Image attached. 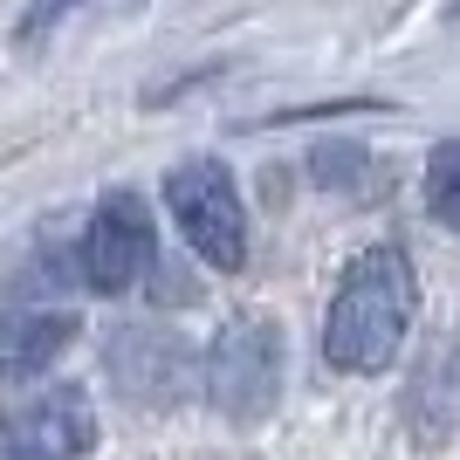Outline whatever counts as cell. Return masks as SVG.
Returning a JSON list of instances; mask_svg holds the SVG:
<instances>
[{
  "mask_svg": "<svg viewBox=\"0 0 460 460\" xmlns=\"http://www.w3.org/2000/svg\"><path fill=\"white\" fill-rule=\"evenodd\" d=\"M412 261L399 248H365L344 269L337 296H330V323H323V358L350 378H371L399 358L405 330H412Z\"/></svg>",
  "mask_w": 460,
  "mask_h": 460,
  "instance_id": "6da1fadb",
  "label": "cell"
},
{
  "mask_svg": "<svg viewBox=\"0 0 460 460\" xmlns=\"http://www.w3.org/2000/svg\"><path fill=\"white\" fill-rule=\"evenodd\" d=\"M165 207H172L186 248L207 261V269H241L248 261V207H241V186L220 158H179L165 172Z\"/></svg>",
  "mask_w": 460,
  "mask_h": 460,
  "instance_id": "7a4b0ae2",
  "label": "cell"
},
{
  "mask_svg": "<svg viewBox=\"0 0 460 460\" xmlns=\"http://www.w3.org/2000/svg\"><path fill=\"white\" fill-rule=\"evenodd\" d=\"M207 399L227 420H269L282 399V330L269 316H234L220 337L207 344Z\"/></svg>",
  "mask_w": 460,
  "mask_h": 460,
  "instance_id": "3957f363",
  "label": "cell"
},
{
  "mask_svg": "<svg viewBox=\"0 0 460 460\" xmlns=\"http://www.w3.org/2000/svg\"><path fill=\"white\" fill-rule=\"evenodd\" d=\"M76 269L96 296H124L137 275L152 269V207L137 192H103L90 227L76 241Z\"/></svg>",
  "mask_w": 460,
  "mask_h": 460,
  "instance_id": "277c9868",
  "label": "cell"
},
{
  "mask_svg": "<svg viewBox=\"0 0 460 460\" xmlns=\"http://www.w3.org/2000/svg\"><path fill=\"white\" fill-rule=\"evenodd\" d=\"M7 460H83L96 447V412L76 385H41L0 412Z\"/></svg>",
  "mask_w": 460,
  "mask_h": 460,
  "instance_id": "5b68a950",
  "label": "cell"
},
{
  "mask_svg": "<svg viewBox=\"0 0 460 460\" xmlns=\"http://www.w3.org/2000/svg\"><path fill=\"white\" fill-rule=\"evenodd\" d=\"M111 378L131 405H179L192 392V350L165 323H131L111 337Z\"/></svg>",
  "mask_w": 460,
  "mask_h": 460,
  "instance_id": "8992f818",
  "label": "cell"
},
{
  "mask_svg": "<svg viewBox=\"0 0 460 460\" xmlns=\"http://www.w3.org/2000/svg\"><path fill=\"white\" fill-rule=\"evenodd\" d=\"M76 337V316L69 309H49V303H21V309H0V378H41Z\"/></svg>",
  "mask_w": 460,
  "mask_h": 460,
  "instance_id": "52a82bcc",
  "label": "cell"
},
{
  "mask_svg": "<svg viewBox=\"0 0 460 460\" xmlns=\"http://www.w3.org/2000/svg\"><path fill=\"white\" fill-rule=\"evenodd\" d=\"M426 207H433L440 227L460 234V137H447L440 152L426 158Z\"/></svg>",
  "mask_w": 460,
  "mask_h": 460,
  "instance_id": "ba28073f",
  "label": "cell"
},
{
  "mask_svg": "<svg viewBox=\"0 0 460 460\" xmlns=\"http://www.w3.org/2000/svg\"><path fill=\"white\" fill-rule=\"evenodd\" d=\"M76 7H90V0H28V21H21V35L35 41V35H49L62 14H76Z\"/></svg>",
  "mask_w": 460,
  "mask_h": 460,
  "instance_id": "9c48e42d",
  "label": "cell"
}]
</instances>
